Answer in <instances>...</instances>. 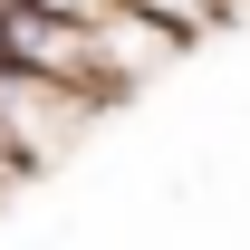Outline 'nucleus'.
Here are the masks:
<instances>
[{
  "mask_svg": "<svg viewBox=\"0 0 250 250\" xmlns=\"http://www.w3.org/2000/svg\"><path fill=\"white\" fill-rule=\"evenodd\" d=\"M0 58L29 67V77H58V87L106 96V87H96V48H87V29H67V20L29 10V0H0Z\"/></svg>",
  "mask_w": 250,
  "mask_h": 250,
  "instance_id": "nucleus-2",
  "label": "nucleus"
},
{
  "mask_svg": "<svg viewBox=\"0 0 250 250\" xmlns=\"http://www.w3.org/2000/svg\"><path fill=\"white\" fill-rule=\"evenodd\" d=\"M87 116H96L87 87H58V77H29V67L0 58V145H10L20 164H48Z\"/></svg>",
  "mask_w": 250,
  "mask_h": 250,
  "instance_id": "nucleus-1",
  "label": "nucleus"
},
{
  "mask_svg": "<svg viewBox=\"0 0 250 250\" xmlns=\"http://www.w3.org/2000/svg\"><path fill=\"white\" fill-rule=\"evenodd\" d=\"M29 10H48V20H67V29H96L116 0H29Z\"/></svg>",
  "mask_w": 250,
  "mask_h": 250,
  "instance_id": "nucleus-5",
  "label": "nucleus"
},
{
  "mask_svg": "<svg viewBox=\"0 0 250 250\" xmlns=\"http://www.w3.org/2000/svg\"><path fill=\"white\" fill-rule=\"evenodd\" d=\"M125 10H135V20H154L164 39H183V48H192V39H212L221 20H231V0H125Z\"/></svg>",
  "mask_w": 250,
  "mask_h": 250,
  "instance_id": "nucleus-4",
  "label": "nucleus"
},
{
  "mask_svg": "<svg viewBox=\"0 0 250 250\" xmlns=\"http://www.w3.org/2000/svg\"><path fill=\"white\" fill-rule=\"evenodd\" d=\"M10 173H29V164H20V154H10V145H0V183H10Z\"/></svg>",
  "mask_w": 250,
  "mask_h": 250,
  "instance_id": "nucleus-6",
  "label": "nucleus"
},
{
  "mask_svg": "<svg viewBox=\"0 0 250 250\" xmlns=\"http://www.w3.org/2000/svg\"><path fill=\"white\" fill-rule=\"evenodd\" d=\"M87 48H96V87H106V96H116V87H135V77H154V67H173V58H183V39H164L154 20H135L125 0H116V10H106V20H96V29H87Z\"/></svg>",
  "mask_w": 250,
  "mask_h": 250,
  "instance_id": "nucleus-3",
  "label": "nucleus"
}]
</instances>
